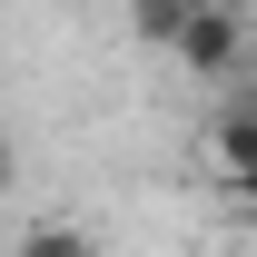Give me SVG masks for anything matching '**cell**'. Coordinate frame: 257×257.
I'll use <instances>...</instances> for the list:
<instances>
[{"label": "cell", "instance_id": "1", "mask_svg": "<svg viewBox=\"0 0 257 257\" xmlns=\"http://www.w3.org/2000/svg\"><path fill=\"white\" fill-rule=\"evenodd\" d=\"M178 69H198V79H227L237 69V10L227 0H188V20H178Z\"/></svg>", "mask_w": 257, "mask_h": 257}, {"label": "cell", "instance_id": "2", "mask_svg": "<svg viewBox=\"0 0 257 257\" xmlns=\"http://www.w3.org/2000/svg\"><path fill=\"white\" fill-rule=\"evenodd\" d=\"M208 149H218V178H227V188H247V178H257V119H247V109H227Z\"/></svg>", "mask_w": 257, "mask_h": 257}, {"label": "cell", "instance_id": "3", "mask_svg": "<svg viewBox=\"0 0 257 257\" xmlns=\"http://www.w3.org/2000/svg\"><path fill=\"white\" fill-rule=\"evenodd\" d=\"M20 257H99V237L69 218H40V227H20Z\"/></svg>", "mask_w": 257, "mask_h": 257}, {"label": "cell", "instance_id": "4", "mask_svg": "<svg viewBox=\"0 0 257 257\" xmlns=\"http://www.w3.org/2000/svg\"><path fill=\"white\" fill-rule=\"evenodd\" d=\"M128 20H139V40H178V20H188V0H139V10H128Z\"/></svg>", "mask_w": 257, "mask_h": 257}, {"label": "cell", "instance_id": "5", "mask_svg": "<svg viewBox=\"0 0 257 257\" xmlns=\"http://www.w3.org/2000/svg\"><path fill=\"white\" fill-rule=\"evenodd\" d=\"M10 178H20V149H10V128H0V198H10Z\"/></svg>", "mask_w": 257, "mask_h": 257}]
</instances>
